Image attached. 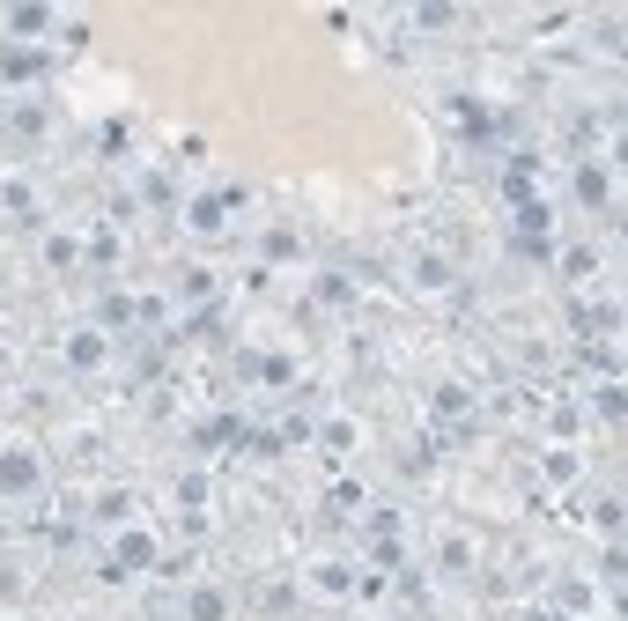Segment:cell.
<instances>
[{
    "label": "cell",
    "instance_id": "1",
    "mask_svg": "<svg viewBox=\"0 0 628 621\" xmlns=\"http://www.w3.org/2000/svg\"><path fill=\"white\" fill-rule=\"evenodd\" d=\"M141 570H156V533H148V525H126V533L111 540V562H104V577L119 585V577H141Z\"/></svg>",
    "mask_w": 628,
    "mask_h": 621
},
{
    "label": "cell",
    "instance_id": "2",
    "mask_svg": "<svg viewBox=\"0 0 628 621\" xmlns=\"http://www.w3.org/2000/svg\"><path fill=\"white\" fill-rule=\"evenodd\" d=\"M37 488H45V459L23 451V444H8L0 451V496H37Z\"/></svg>",
    "mask_w": 628,
    "mask_h": 621
},
{
    "label": "cell",
    "instance_id": "3",
    "mask_svg": "<svg viewBox=\"0 0 628 621\" xmlns=\"http://www.w3.org/2000/svg\"><path fill=\"white\" fill-rule=\"evenodd\" d=\"M67 370H82V378H89V370H104L111 363V341H104V333H67Z\"/></svg>",
    "mask_w": 628,
    "mask_h": 621
},
{
    "label": "cell",
    "instance_id": "4",
    "mask_svg": "<svg viewBox=\"0 0 628 621\" xmlns=\"http://www.w3.org/2000/svg\"><path fill=\"white\" fill-rule=\"evenodd\" d=\"M518 244H525V252H540V259H547V244H555V222H547V207H540V200H525V207H518Z\"/></svg>",
    "mask_w": 628,
    "mask_h": 621
},
{
    "label": "cell",
    "instance_id": "5",
    "mask_svg": "<svg viewBox=\"0 0 628 621\" xmlns=\"http://www.w3.org/2000/svg\"><path fill=\"white\" fill-rule=\"evenodd\" d=\"M185 621H230V592L222 585H193L185 592Z\"/></svg>",
    "mask_w": 628,
    "mask_h": 621
},
{
    "label": "cell",
    "instance_id": "6",
    "mask_svg": "<svg viewBox=\"0 0 628 621\" xmlns=\"http://www.w3.org/2000/svg\"><path fill=\"white\" fill-rule=\"evenodd\" d=\"M178 215L193 222L200 237H222V230H230V207H222V193H207V200H193V207H178Z\"/></svg>",
    "mask_w": 628,
    "mask_h": 621
},
{
    "label": "cell",
    "instance_id": "7",
    "mask_svg": "<svg viewBox=\"0 0 628 621\" xmlns=\"http://www.w3.org/2000/svg\"><path fill=\"white\" fill-rule=\"evenodd\" d=\"M45 30H52V8H8V45H30Z\"/></svg>",
    "mask_w": 628,
    "mask_h": 621
},
{
    "label": "cell",
    "instance_id": "8",
    "mask_svg": "<svg viewBox=\"0 0 628 621\" xmlns=\"http://www.w3.org/2000/svg\"><path fill=\"white\" fill-rule=\"evenodd\" d=\"M451 281H459V267H451L444 252H422V259H414V289H451Z\"/></svg>",
    "mask_w": 628,
    "mask_h": 621
},
{
    "label": "cell",
    "instance_id": "9",
    "mask_svg": "<svg viewBox=\"0 0 628 621\" xmlns=\"http://www.w3.org/2000/svg\"><path fill=\"white\" fill-rule=\"evenodd\" d=\"M37 67L45 60H37L30 45H0V82H37Z\"/></svg>",
    "mask_w": 628,
    "mask_h": 621
},
{
    "label": "cell",
    "instance_id": "10",
    "mask_svg": "<svg viewBox=\"0 0 628 621\" xmlns=\"http://www.w3.org/2000/svg\"><path fill=\"white\" fill-rule=\"evenodd\" d=\"M45 267H52V274H74V267H82V237L52 230V237H45Z\"/></svg>",
    "mask_w": 628,
    "mask_h": 621
},
{
    "label": "cell",
    "instance_id": "11",
    "mask_svg": "<svg viewBox=\"0 0 628 621\" xmlns=\"http://www.w3.org/2000/svg\"><path fill=\"white\" fill-rule=\"evenodd\" d=\"M577 200L584 207H606V200H614V178H606L599 163H584V171H577Z\"/></svg>",
    "mask_w": 628,
    "mask_h": 621
},
{
    "label": "cell",
    "instance_id": "12",
    "mask_svg": "<svg viewBox=\"0 0 628 621\" xmlns=\"http://www.w3.org/2000/svg\"><path fill=\"white\" fill-rule=\"evenodd\" d=\"M45 126H52V111H45V104H15V111H8V134H23V141H37Z\"/></svg>",
    "mask_w": 628,
    "mask_h": 621
},
{
    "label": "cell",
    "instance_id": "13",
    "mask_svg": "<svg viewBox=\"0 0 628 621\" xmlns=\"http://www.w3.org/2000/svg\"><path fill=\"white\" fill-rule=\"evenodd\" d=\"M436 562H444L451 577H473V540H466V533H451L444 548H436Z\"/></svg>",
    "mask_w": 628,
    "mask_h": 621
},
{
    "label": "cell",
    "instance_id": "14",
    "mask_svg": "<svg viewBox=\"0 0 628 621\" xmlns=\"http://www.w3.org/2000/svg\"><path fill=\"white\" fill-rule=\"evenodd\" d=\"M97 518H104V525H133V488H104V496H97Z\"/></svg>",
    "mask_w": 628,
    "mask_h": 621
},
{
    "label": "cell",
    "instance_id": "15",
    "mask_svg": "<svg viewBox=\"0 0 628 621\" xmlns=\"http://www.w3.org/2000/svg\"><path fill=\"white\" fill-rule=\"evenodd\" d=\"M311 296H318V304H348L355 281H348V274H318V281H311Z\"/></svg>",
    "mask_w": 628,
    "mask_h": 621
},
{
    "label": "cell",
    "instance_id": "16",
    "mask_svg": "<svg viewBox=\"0 0 628 621\" xmlns=\"http://www.w3.org/2000/svg\"><path fill=\"white\" fill-rule=\"evenodd\" d=\"M459 23V8H444V0H429V8H414V30H451Z\"/></svg>",
    "mask_w": 628,
    "mask_h": 621
},
{
    "label": "cell",
    "instance_id": "17",
    "mask_svg": "<svg viewBox=\"0 0 628 621\" xmlns=\"http://www.w3.org/2000/svg\"><path fill=\"white\" fill-rule=\"evenodd\" d=\"M141 200H148V207H163V215H178V185H170V178H148V185H141Z\"/></svg>",
    "mask_w": 628,
    "mask_h": 621
},
{
    "label": "cell",
    "instance_id": "18",
    "mask_svg": "<svg viewBox=\"0 0 628 621\" xmlns=\"http://www.w3.org/2000/svg\"><path fill=\"white\" fill-rule=\"evenodd\" d=\"M207 289H215V274H207V267H185V274H178V296H185V304H200Z\"/></svg>",
    "mask_w": 628,
    "mask_h": 621
},
{
    "label": "cell",
    "instance_id": "19",
    "mask_svg": "<svg viewBox=\"0 0 628 621\" xmlns=\"http://www.w3.org/2000/svg\"><path fill=\"white\" fill-rule=\"evenodd\" d=\"M207 503V474H178V511H200Z\"/></svg>",
    "mask_w": 628,
    "mask_h": 621
},
{
    "label": "cell",
    "instance_id": "20",
    "mask_svg": "<svg viewBox=\"0 0 628 621\" xmlns=\"http://www.w3.org/2000/svg\"><path fill=\"white\" fill-rule=\"evenodd\" d=\"M562 274H569V281H592V274H599V252H584V244H577V252L562 259Z\"/></svg>",
    "mask_w": 628,
    "mask_h": 621
},
{
    "label": "cell",
    "instance_id": "21",
    "mask_svg": "<svg viewBox=\"0 0 628 621\" xmlns=\"http://www.w3.org/2000/svg\"><path fill=\"white\" fill-rule=\"evenodd\" d=\"M466 407H473L466 385H436V414H466Z\"/></svg>",
    "mask_w": 628,
    "mask_h": 621
},
{
    "label": "cell",
    "instance_id": "22",
    "mask_svg": "<svg viewBox=\"0 0 628 621\" xmlns=\"http://www.w3.org/2000/svg\"><path fill=\"white\" fill-rule=\"evenodd\" d=\"M451 111H459V126H466V134H488V111H481V104H473V97H459V104H451Z\"/></svg>",
    "mask_w": 628,
    "mask_h": 621
},
{
    "label": "cell",
    "instance_id": "23",
    "mask_svg": "<svg viewBox=\"0 0 628 621\" xmlns=\"http://www.w3.org/2000/svg\"><path fill=\"white\" fill-rule=\"evenodd\" d=\"M547 481H577V451H547Z\"/></svg>",
    "mask_w": 628,
    "mask_h": 621
},
{
    "label": "cell",
    "instance_id": "24",
    "mask_svg": "<svg viewBox=\"0 0 628 621\" xmlns=\"http://www.w3.org/2000/svg\"><path fill=\"white\" fill-rule=\"evenodd\" d=\"M326 451H355V422H326Z\"/></svg>",
    "mask_w": 628,
    "mask_h": 621
},
{
    "label": "cell",
    "instance_id": "25",
    "mask_svg": "<svg viewBox=\"0 0 628 621\" xmlns=\"http://www.w3.org/2000/svg\"><path fill=\"white\" fill-rule=\"evenodd\" d=\"M222 437H237V422H200L193 429V444H222Z\"/></svg>",
    "mask_w": 628,
    "mask_h": 621
},
{
    "label": "cell",
    "instance_id": "26",
    "mask_svg": "<svg viewBox=\"0 0 628 621\" xmlns=\"http://www.w3.org/2000/svg\"><path fill=\"white\" fill-rule=\"evenodd\" d=\"M15 599H23V577H15V570H0V607H15Z\"/></svg>",
    "mask_w": 628,
    "mask_h": 621
},
{
    "label": "cell",
    "instance_id": "27",
    "mask_svg": "<svg viewBox=\"0 0 628 621\" xmlns=\"http://www.w3.org/2000/svg\"><path fill=\"white\" fill-rule=\"evenodd\" d=\"M525 621H562V614H555V607H532V614H525Z\"/></svg>",
    "mask_w": 628,
    "mask_h": 621
},
{
    "label": "cell",
    "instance_id": "28",
    "mask_svg": "<svg viewBox=\"0 0 628 621\" xmlns=\"http://www.w3.org/2000/svg\"><path fill=\"white\" fill-rule=\"evenodd\" d=\"M0 540H8V518H0Z\"/></svg>",
    "mask_w": 628,
    "mask_h": 621
}]
</instances>
